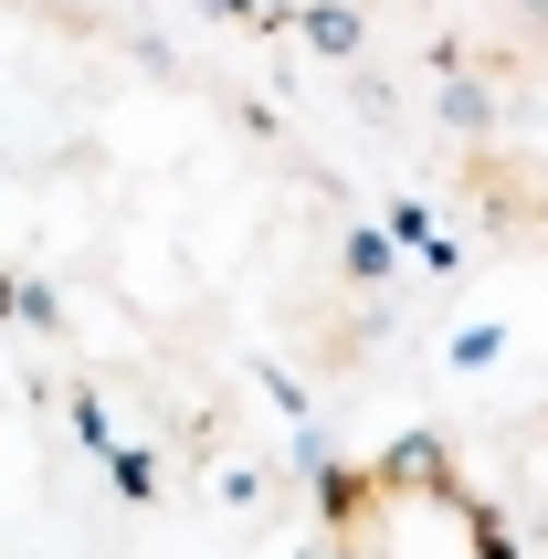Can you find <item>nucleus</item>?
I'll use <instances>...</instances> for the list:
<instances>
[{
    "instance_id": "obj_1",
    "label": "nucleus",
    "mask_w": 548,
    "mask_h": 559,
    "mask_svg": "<svg viewBox=\"0 0 548 559\" xmlns=\"http://www.w3.org/2000/svg\"><path fill=\"white\" fill-rule=\"evenodd\" d=\"M317 538H327V559H517L496 507L475 497V475L443 443H391V454L337 465Z\"/></svg>"
},
{
    "instance_id": "obj_2",
    "label": "nucleus",
    "mask_w": 548,
    "mask_h": 559,
    "mask_svg": "<svg viewBox=\"0 0 548 559\" xmlns=\"http://www.w3.org/2000/svg\"><path fill=\"white\" fill-rule=\"evenodd\" d=\"M496 106L475 127V148H464V180H475V212L548 243V53L527 63H496Z\"/></svg>"
}]
</instances>
